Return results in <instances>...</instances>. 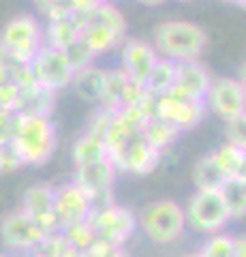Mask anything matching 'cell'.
Wrapping results in <instances>:
<instances>
[{
    "label": "cell",
    "instance_id": "cell-1",
    "mask_svg": "<svg viewBox=\"0 0 246 257\" xmlns=\"http://www.w3.org/2000/svg\"><path fill=\"white\" fill-rule=\"evenodd\" d=\"M9 144L24 165H45L56 150V126L50 116L13 111Z\"/></svg>",
    "mask_w": 246,
    "mask_h": 257
},
{
    "label": "cell",
    "instance_id": "cell-2",
    "mask_svg": "<svg viewBox=\"0 0 246 257\" xmlns=\"http://www.w3.org/2000/svg\"><path fill=\"white\" fill-rule=\"evenodd\" d=\"M73 18L79 26V43L88 50L92 58L122 43L126 22L122 13L114 5H109L107 0L90 7V9L75 11Z\"/></svg>",
    "mask_w": 246,
    "mask_h": 257
},
{
    "label": "cell",
    "instance_id": "cell-3",
    "mask_svg": "<svg viewBox=\"0 0 246 257\" xmlns=\"http://www.w3.org/2000/svg\"><path fill=\"white\" fill-rule=\"evenodd\" d=\"M205 47H208V35L201 26L193 22H163L154 30V50L161 58L171 62H188L199 60Z\"/></svg>",
    "mask_w": 246,
    "mask_h": 257
},
{
    "label": "cell",
    "instance_id": "cell-4",
    "mask_svg": "<svg viewBox=\"0 0 246 257\" xmlns=\"http://www.w3.org/2000/svg\"><path fill=\"white\" fill-rule=\"evenodd\" d=\"M137 223L141 225V231L150 242L158 246L178 242L186 231L184 208L171 199H158V202L148 204L141 210Z\"/></svg>",
    "mask_w": 246,
    "mask_h": 257
},
{
    "label": "cell",
    "instance_id": "cell-5",
    "mask_svg": "<svg viewBox=\"0 0 246 257\" xmlns=\"http://www.w3.org/2000/svg\"><path fill=\"white\" fill-rule=\"evenodd\" d=\"M184 216L186 225L205 236L223 231L231 221V214H229L218 189H197L188 206L184 208Z\"/></svg>",
    "mask_w": 246,
    "mask_h": 257
},
{
    "label": "cell",
    "instance_id": "cell-6",
    "mask_svg": "<svg viewBox=\"0 0 246 257\" xmlns=\"http://www.w3.org/2000/svg\"><path fill=\"white\" fill-rule=\"evenodd\" d=\"M41 45H43V30L33 15L13 18L3 28V35H0V50L20 64H28Z\"/></svg>",
    "mask_w": 246,
    "mask_h": 257
},
{
    "label": "cell",
    "instance_id": "cell-7",
    "mask_svg": "<svg viewBox=\"0 0 246 257\" xmlns=\"http://www.w3.org/2000/svg\"><path fill=\"white\" fill-rule=\"evenodd\" d=\"M118 170L114 167L112 159L103 157L97 161H88V163L75 165L73 182L82 189L90 199L92 210L101 206H107L114 202V178Z\"/></svg>",
    "mask_w": 246,
    "mask_h": 257
},
{
    "label": "cell",
    "instance_id": "cell-8",
    "mask_svg": "<svg viewBox=\"0 0 246 257\" xmlns=\"http://www.w3.org/2000/svg\"><path fill=\"white\" fill-rule=\"evenodd\" d=\"M28 69L39 86L47 88V90H54V92L71 86V79H73V73H75L67 52L58 50V47H52V45H45V43L39 47V52L28 62Z\"/></svg>",
    "mask_w": 246,
    "mask_h": 257
},
{
    "label": "cell",
    "instance_id": "cell-9",
    "mask_svg": "<svg viewBox=\"0 0 246 257\" xmlns=\"http://www.w3.org/2000/svg\"><path fill=\"white\" fill-rule=\"evenodd\" d=\"M90 223L99 238H105L114 244L124 246L133 234L137 231V216L133 210L122 206H116L114 202L101 208H94L90 212Z\"/></svg>",
    "mask_w": 246,
    "mask_h": 257
},
{
    "label": "cell",
    "instance_id": "cell-10",
    "mask_svg": "<svg viewBox=\"0 0 246 257\" xmlns=\"http://www.w3.org/2000/svg\"><path fill=\"white\" fill-rule=\"evenodd\" d=\"M205 111H208V107H205L203 101H193L188 96L176 92L173 88L158 94L154 103V116L176 124L180 131L195 128L197 124H201Z\"/></svg>",
    "mask_w": 246,
    "mask_h": 257
},
{
    "label": "cell",
    "instance_id": "cell-11",
    "mask_svg": "<svg viewBox=\"0 0 246 257\" xmlns=\"http://www.w3.org/2000/svg\"><path fill=\"white\" fill-rule=\"evenodd\" d=\"M205 107H210L212 114H216L225 122L244 116V107H246L244 84L229 77L212 79L208 92H205Z\"/></svg>",
    "mask_w": 246,
    "mask_h": 257
},
{
    "label": "cell",
    "instance_id": "cell-12",
    "mask_svg": "<svg viewBox=\"0 0 246 257\" xmlns=\"http://www.w3.org/2000/svg\"><path fill=\"white\" fill-rule=\"evenodd\" d=\"M47 231L37 225L26 212H9L0 221V240L9 251H30L41 242Z\"/></svg>",
    "mask_w": 246,
    "mask_h": 257
},
{
    "label": "cell",
    "instance_id": "cell-13",
    "mask_svg": "<svg viewBox=\"0 0 246 257\" xmlns=\"http://www.w3.org/2000/svg\"><path fill=\"white\" fill-rule=\"evenodd\" d=\"M92 212L88 195L77 187L75 182L65 184L54 193V214H56V227L65 229L77 221L88 219Z\"/></svg>",
    "mask_w": 246,
    "mask_h": 257
},
{
    "label": "cell",
    "instance_id": "cell-14",
    "mask_svg": "<svg viewBox=\"0 0 246 257\" xmlns=\"http://www.w3.org/2000/svg\"><path fill=\"white\" fill-rule=\"evenodd\" d=\"M54 193L56 189L52 184H33L26 189L22 197V212H26L37 225H41L45 231H54L56 227V214H54Z\"/></svg>",
    "mask_w": 246,
    "mask_h": 257
},
{
    "label": "cell",
    "instance_id": "cell-15",
    "mask_svg": "<svg viewBox=\"0 0 246 257\" xmlns=\"http://www.w3.org/2000/svg\"><path fill=\"white\" fill-rule=\"evenodd\" d=\"M156 60H158V54L154 50V45H150L146 41L131 39L122 47V69L135 84L146 86V79L152 73Z\"/></svg>",
    "mask_w": 246,
    "mask_h": 257
},
{
    "label": "cell",
    "instance_id": "cell-16",
    "mask_svg": "<svg viewBox=\"0 0 246 257\" xmlns=\"http://www.w3.org/2000/svg\"><path fill=\"white\" fill-rule=\"evenodd\" d=\"M212 77L208 69L203 67L199 60H188V62H176V82H173V90L188 96L193 101L205 103V92L210 88Z\"/></svg>",
    "mask_w": 246,
    "mask_h": 257
},
{
    "label": "cell",
    "instance_id": "cell-17",
    "mask_svg": "<svg viewBox=\"0 0 246 257\" xmlns=\"http://www.w3.org/2000/svg\"><path fill=\"white\" fill-rule=\"evenodd\" d=\"M133 84V79L126 75V71L120 69H112L105 71L103 75V86H101V94H99V103L103 109L109 111H118L124 107L126 94H129V88Z\"/></svg>",
    "mask_w": 246,
    "mask_h": 257
},
{
    "label": "cell",
    "instance_id": "cell-18",
    "mask_svg": "<svg viewBox=\"0 0 246 257\" xmlns=\"http://www.w3.org/2000/svg\"><path fill=\"white\" fill-rule=\"evenodd\" d=\"M54 103H56V92L39 86L37 82H28V84H20V99H18L15 111L50 116V111L54 109Z\"/></svg>",
    "mask_w": 246,
    "mask_h": 257
},
{
    "label": "cell",
    "instance_id": "cell-19",
    "mask_svg": "<svg viewBox=\"0 0 246 257\" xmlns=\"http://www.w3.org/2000/svg\"><path fill=\"white\" fill-rule=\"evenodd\" d=\"M79 41V26L71 15H62V18H52L47 24V30L43 32V43L58 47V50H69Z\"/></svg>",
    "mask_w": 246,
    "mask_h": 257
},
{
    "label": "cell",
    "instance_id": "cell-20",
    "mask_svg": "<svg viewBox=\"0 0 246 257\" xmlns=\"http://www.w3.org/2000/svg\"><path fill=\"white\" fill-rule=\"evenodd\" d=\"M220 197L227 206L231 219H242L246 214V178L244 174H233L220 184Z\"/></svg>",
    "mask_w": 246,
    "mask_h": 257
},
{
    "label": "cell",
    "instance_id": "cell-21",
    "mask_svg": "<svg viewBox=\"0 0 246 257\" xmlns=\"http://www.w3.org/2000/svg\"><path fill=\"white\" fill-rule=\"evenodd\" d=\"M103 75L105 71L97 69L92 64H86V67L75 69L73 79H71V86L77 92L79 99L84 101H99L101 94V86H103Z\"/></svg>",
    "mask_w": 246,
    "mask_h": 257
},
{
    "label": "cell",
    "instance_id": "cell-22",
    "mask_svg": "<svg viewBox=\"0 0 246 257\" xmlns=\"http://www.w3.org/2000/svg\"><path fill=\"white\" fill-rule=\"evenodd\" d=\"M229 176L225 170L218 165V161L214 155H205L195 163L193 167V180L197 189H220Z\"/></svg>",
    "mask_w": 246,
    "mask_h": 257
},
{
    "label": "cell",
    "instance_id": "cell-23",
    "mask_svg": "<svg viewBox=\"0 0 246 257\" xmlns=\"http://www.w3.org/2000/svg\"><path fill=\"white\" fill-rule=\"evenodd\" d=\"M244 246H246L244 238L216 231V234H210V240L201 246L199 255H205V257H240L246 253Z\"/></svg>",
    "mask_w": 246,
    "mask_h": 257
},
{
    "label": "cell",
    "instance_id": "cell-24",
    "mask_svg": "<svg viewBox=\"0 0 246 257\" xmlns=\"http://www.w3.org/2000/svg\"><path fill=\"white\" fill-rule=\"evenodd\" d=\"M180 133L182 131L176 124H171V122H167V120H163L158 116H152L144 124V138H146V142L152 148H156L158 152L165 150V148H169L171 144L178 140Z\"/></svg>",
    "mask_w": 246,
    "mask_h": 257
},
{
    "label": "cell",
    "instance_id": "cell-25",
    "mask_svg": "<svg viewBox=\"0 0 246 257\" xmlns=\"http://www.w3.org/2000/svg\"><path fill=\"white\" fill-rule=\"evenodd\" d=\"M107 157V148H105V140L101 135L92 133V131H86L82 138L75 142L73 146V163H88V161H97Z\"/></svg>",
    "mask_w": 246,
    "mask_h": 257
},
{
    "label": "cell",
    "instance_id": "cell-26",
    "mask_svg": "<svg viewBox=\"0 0 246 257\" xmlns=\"http://www.w3.org/2000/svg\"><path fill=\"white\" fill-rule=\"evenodd\" d=\"M35 255H47V257H75L79 255L77 248L71 244V240L62 234L60 229L47 231L43 240L33 248Z\"/></svg>",
    "mask_w": 246,
    "mask_h": 257
},
{
    "label": "cell",
    "instance_id": "cell-27",
    "mask_svg": "<svg viewBox=\"0 0 246 257\" xmlns=\"http://www.w3.org/2000/svg\"><path fill=\"white\" fill-rule=\"evenodd\" d=\"M173 82H176V62L158 56L152 73H150L148 79H146V90L152 92L154 96H158V94L167 92L173 86Z\"/></svg>",
    "mask_w": 246,
    "mask_h": 257
},
{
    "label": "cell",
    "instance_id": "cell-28",
    "mask_svg": "<svg viewBox=\"0 0 246 257\" xmlns=\"http://www.w3.org/2000/svg\"><path fill=\"white\" fill-rule=\"evenodd\" d=\"M105 0H35V5L45 13L47 18H62V15H71L75 11L90 9L94 5H101Z\"/></svg>",
    "mask_w": 246,
    "mask_h": 257
},
{
    "label": "cell",
    "instance_id": "cell-29",
    "mask_svg": "<svg viewBox=\"0 0 246 257\" xmlns=\"http://www.w3.org/2000/svg\"><path fill=\"white\" fill-rule=\"evenodd\" d=\"M216 157L218 165L225 170L227 176L233 174H244V165H246V152L244 146H237L233 142H227L225 146H220L216 152H212Z\"/></svg>",
    "mask_w": 246,
    "mask_h": 257
},
{
    "label": "cell",
    "instance_id": "cell-30",
    "mask_svg": "<svg viewBox=\"0 0 246 257\" xmlns=\"http://www.w3.org/2000/svg\"><path fill=\"white\" fill-rule=\"evenodd\" d=\"M60 231L71 240V244H73L79 253H84L86 248L90 246L92 240L97 238V231H94L92 223H90V216L88 219H84V221H77L73 225H69V227L60 229Z\"/></svg>",
    "mask_w": 246,
    "mask_h": 257
},
{
    "label": "cell",
    "instance_id": "cell-31",
    "mask_svg": "<svg viewBox=\"0 0 246 257\" xmlns=\"http://www.w3.org/2000/svg\"><path fill=\"white\" fill-rule=\"evenodd\" d=\"M84 255H90V257H118V255H124V248L120 244H114L105 238H94L90 246L84 251Z\"/></svg>",
    "mask_w": 246,
    "mask_h": 257
},
{
    "label": "cell",
    "instance_id": "cell-32",
    "mask_svg": "<svg viewBox=\"0 0 246 257\" xmlns=\"http://www.w3.org/2000/svg\"><path fill=\"white\" fill-rule=\"evenodd\" d=\"M24 163L20 161V157L15 155V150L11 148V144H5L0 146V174H13L15 170H20Z\"/></svg>",
    "mask_w": 246,
    "mask_h": 257
},
{
    "label": "cell",
    "instance_id": "cell-33",
    "mask_svg": "<svg viewBox=\"0 0 246 257\" xmlns=\"http://www.w3.org/2000/svg\"><path fill=\"white\" fill-rule=\"evenodd\" d=\"M229 142L237 144V146H244V116L229 120Z\"/></svg>",
    "mask_w": 246,
    "mask_h": 257
},
{
    "label": "cell",
    "instance_id": "cell-34",
    "mask_svg": "<svg viewBox=\"0 0 246 257\" xmlns=\"http://www.w3.org/2000/svg\"><path fill=\"white\" fill-rule=\"evenodd\" d=\"M11 120H13V111L0 109V146L9 144L11 140Z\"/></svg>",
    "mask_w": 246,
    "mask_h": 257
},
{
    "label": "cell",
    "instance_id": "cell-35",
    "mask_svg": "<svg viewBox=\"0 0 246 257\" xmlns=\"http://www.w3.org/2000/svg\"><path fill=\"white\" fill-rule=\"evenodd\" d=\"M137 3H141V5H146V7H158V5L167 3V0H137Z\"/></svg>",
    "mask_w": 246,
    "mask_h": 257
},
{
    "label": "cell",
    "instance_id": "cell-36",
    "mask_svg": "<svg viewBox=\"0 0 246 257\" xmlns=\"http://www.w3.org/2000/svg\"><path fill=\"white\" fill-rule=\"evenodd\" d=\"M225 3H235V5H244V0H225Z\"/></svg>",
    "mask_w": 246,
    "mask_h": 257
},
{
    "label": "cell",
    "instance_id": "cell-37",
    "mask_svg": "<svg viewBox=\"0 0 246 257\" xmlns=\"http://www.w3.org/2000/svg\"><path fill=\"white\" fill-rule=\"evenodd\" d=\"M178 3H193V0H178Z\"/></svg>",
    "mask_w": 246,
    "mask_h": 257
}]
</instances>
